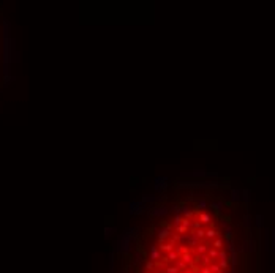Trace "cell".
<instances>
[{
    "mask_svg": "<svg viewBox=\"0 0 275 273\" xmlns=\"http://www.w3.org/2000/svg\"><path fill=\"white\" fill-rule=\"evenodd\" d=\"M205 207H207V202L205 201H199L198 202V209H205Z\"/></svg>",
    "mask_w": 275,
    "mask_h": 273,
    "instance_id": "cell-10",
    "label": "cell"
},
{
    "mask_svg": "<svg viewBox=\"0 0 275 273\" xmlns=\"http://www.w3.org/2000/svg\"><path fill=\"white\" fill-rule=\"evenodd\" d=\"M207 250H209V246H207L205 243H199L198 246H196V253H198L199 256H202V254H204L205 251H207Z\"/></svg>",
    "mask_w": 275,
    "mask_h": 273,
    "instance_id": "cell-3",
    "label": "cell"
},
{
    "mask_svg": "<svg viewBox=\"0 0 275 273\" xmlns=\"http://www.w3.org/2000/svg\"><path fill=\"white\" fill-rule=\"evenodd\" d=\"M199 221H201V224L210 223V215L209 213H199Z\"/></svg>",
    "mask_w": 275,
    "mask_h": 273,
    "instance_id": "cell-4",
    "label": "cell"
},
{
    "mask_svg": "<svg viewBox=\"0 0 275 273\" xmlns=\"http://www.w3.org/2000/svg\"><path fill=\"white\" fill-rule=\"evenodd\" d=\"M218 254H220V251H218V250H215V248H210L207 256H209L210 259H217V257H218Z\"/></svg>",
    "mask_w": 275,
    "mask_h": 273,
    "instance_id": "cell-7",
    "label": "cell"
},
{
    "mask_svg": "<svg viewBox=\"0 0 275 273\" xmlns=\"http://www.w3.org/2000/svg\"><path fill=\"white\" fill-rule=\"evenodd\" d=\"M218 237V230L217 229H214V227H210V229H205V238H217Z\"/></svg>",
    "mask_w": 275,
    "mask_h": 273,
    "instance_id": "cell-2",
    "label": "cell"
},
{
    "mask_svg": "<svg viewBox=\"0 0 275 273\" xmlns=\"http://www.w3.org/2000/svg\"><path fill=\"white\" fill-rule=\"evenodd\" d=\"M172 235V232H171V227H163L160 232H158V237H160V242H164L168 237Z\"/></svg>",
    "mask_w": 275,
    "mask_h": 273,
    "instance_id": "cell-1",
    "label": "cell"
},
{
    "mask_svg": "<svg viewBox=\"0 0 275 273\" xmlns=\"http://www.w3.org/2000/svg\"><path fill=\"white\" fill-rule=\"evenodd\" d=\"M212 248H215V250H222V248H223V240L220 238V237H217V238L214 240V245H212Z\"/></svg>",
    "mask_w": 275,
    "mask_h": 273,
    "instance_id": "cell-5",
    "label": "cell"
},
{
    "mask_svg": "<svg viewBox=\"0 0 275 273\" xmlns=\"http://www.w3.org/2000/svg\"><path fill=\"white\" fill-rule=\"evenodd\" d=\"M182 220H184V218H182V216H179V215H177V216H176V218H174V221H172V224H174V226H176V227H177V226H180V224H182Z\"/></svg>",
    "mask_w": 275,
    "mask_h": 273,
    "instance_id": "cell-8",
    "label": "cell"
},
{
    "mask_svg": "<svg viewBox=\"0 0 275 273\" xmlns=\"http://www.w3.org/2000/svg\"><path fill=\"white\" fill-rule=\"evenodd\" d=\"M193 234H195V237L196 238H199V240H202L204 237H205V229H198V230H193Z\"/></svg>",
    "mask_w": 275,
    "mask_h": 273,
    "instance_id": "cell-6",
    "label": "cell"
},
{
    "mask_svg": "<svg viewBox=\"0 0 275 273\" xmlns=\"http://www.w3.org/2000/svg\"><path fill=\"white\" fill-rule=\"evenodd\" d=\"M176 230H177V232H179V234H180V235H182V234H185V232H187L188 229H187V227H184V226L180 224V226H177V227H176Z\"/></svg>",
    "mask_w": 275,
    "mask_h": 273,
    "instance_id": "cell-9",
    "label": "cell"
}]
</instances>
